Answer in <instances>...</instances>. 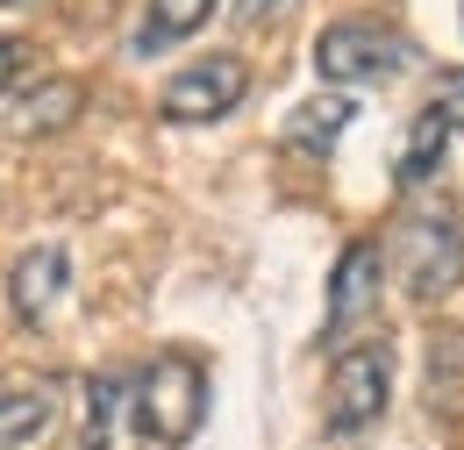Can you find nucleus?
Wrapping results in <instances>:
<instances>
[{
	"mask_svg": "<svg viewBox=\"0 0 464 450\" xmlns=\"http://www.w3.org/2000/svg\"><path fill=\"white\" fill-rule=\"evenodd\" d=\"M386 250V272L401 279V293L414 308H436L464 286V208L450 193H414L393 222V243Z\"/></svg>",
	"mask_w": 464,
	"mask_h": 450,
	"instance_id": "nucleus-1",
	"label": "nucleus"
},
{
	"mask_svg": "<svg viewBox=\"0 0 464 450\" xmlns=\"http://www.w3.org/2000/svg\"><path fill=\"white\" fill-rule=\"evenodd\" d=\"M129 422L136 436L158 450H186L208 422V365L193 350H158L143 379L129 386Z\"/></svg>",
	"mask_w": 464,
	"mask_h": 450,
	"instance_id": "nucleus-2",
	"label": "nucleus"
},
{
	"mask_svg": "<svg viewBox=\"0 0 464 450\" xmlns=\"http://www.w3.org/2000/svg\"><path fill=\"white\" fill-rule=\"evenodd\" d=\"M386 400H393V343L386 337H357L343 343L336 357H329V407H322V429L350 444V436H364L379 415H386Z\"/></svg>",
	"mask_w": 464,
	"mask_h": 450,
	"instance_id": "nucleus-3",
	"label": "nucleus"
},
{
	"mask_svg": "<svg viewBox=\"0 0 464 450\" xmlns=\"http://www.w3.org/2000/svg\"><path fill=\"white\" fill-rule=\"evenodd\" d=\"M407 64H414V44H407L393 22H372V15L329 22L314 36V72L329 86H393Z\"/></svg>",
	"mask_w": 464,
	"mask_h": 450,
	"instance_id": "nucleus-4",
	"label": "nucleus"
},
{
	"mask_svg": "<svg viewBox=\"0 0 464 450\" xmlns=\"http://www.w3.org/2000/svg\"><path fill=\"white\" fill-rule=\"evenodd\" d=\"M243 93H250V64H243L236 51H208V57H193V64H179L172 79L158 86V122L200 129V122L236 114Z\"/></svg>",
	"mask_w": 464,
	"mask_h": 450,
	"instance_id": "nucleus-5",
	"label": "nucleus"
},
{
	"mask_svg": "<svg viewBox=\"0 0 464 450\" xmlns=\"http://www.w3.org/2000/svg\"><path fill=\"white\" fill-rule=\"evenodd\" d=\"M379 279H386V250L372 236H357L336 272H329V308H322V343H343L372 308H379Z\"/></svg>",
	"mask_w": 464,
	"mask_h": 450,
	"instance_id": "nucleus-6",
	"label": "nucleus"
},
{
	"mask_svg": "<svg viewBox=\"0 0 464 450\" xmlns=\"http://www.w3.org/2000/svg\"><path fill=\"white\" fill-rule=\"evenodd\" d=\"M64 286H72L64 250L58 243H29V250L7 265V308H14V322H51V308L64 300Z\"/></svg>",
	"mask_w": 464,
	"mask_h": 450,
	"instance_id": "nucleus-7",
	"label": "nucleus"
},
{
	"mask_svg": "<svg viewBox=\"0 0 464 450\" xmlns=\"http://www.w3.org/2000/svg\"><path fill=\"white\" fill-rule=\"evenodd\" d=\"M208 15H222V0H150L143 22H136V36H129V51L136 57L172 51V44H186V36L208 29Z\"/></svg>",
	"mask_w": 464,
	"mask_h": 450,
	"instance_id": "nucleus-8",
	"label": "nucleus"
},
{
	"mask_svg": "<svg viewBox=\"0 0 464 450\" xmlns=\"http://www.w3.org/2000/svg\"><path fill=\"white\" fill-rule=\"evenodd\" d=\"M450 136H458V129H450L443 114H436V108H421L414 122H407L401 158H393V186H401V193H421V186H429V179L443 171V151H450Z\"/></svg>",
	"mask_w": 464,
	"mask_h": 450,
	"instance_id": "nucleus-9",
	"label": "nucleus"
},
{
	"mask_svg": "<svg viewBox=\"0 0 464 450\" xmlns=\"http://www.w3.org/2000/svg\"><path fill=\"white\" fill-rule=\"evenodd\" d=\"M86 114V86L79 79H36L22 101H14V129L22 136H58Z\"/></svg>",
	"mask_w": 464,
	"mask_h": 450,
	"instance_id": "nucleus-10",
	"label": "nucleus"
},
{
	"mask_svg": "<svg viewBox=\"0 0 464 450\" xmlns=\"http://www.w3.org/2000/svg\"><path fill=\"white\" fill-rule=\"evenodd\" d=\"M58 429V394L51 386H0V450L44 444Z\"/></svg>",
	"mask_w": 464,
	"mask_h": 450,
	"instance_id": "nucleus-11",
	"label": "nucleus"
},
{
	"mask_svg": "<svg viewBox=\"0 0 464 450\" xmlns=\"http://www.w3.org/2000/svg\"><path fill=\"white\" fill-rule=\"evenodd\" d=\"M343 122H357V108H350L343 93H322V101L286 114V143L293 151H336L343 143Z\"/></svg>",
	"mask_w": 464,
	"mask_h": 450,
	"instance_id": "nucleus-12",
	"label": "nucleus"
},
{
	"mask_svg": "<svg viewBox=\"0 0 464 450\" xmlns=\"http://www.w3.org/2000/svg\"><path fill=\"white\" fill-rule=\"evenodd\" d=\"M121 400H129V379H121V372H93V379H86V429H79V450H108L115 444Z\"/></svg>",
	"mask_w": 464,
	"mask_h": 450,
	"instance_id": "nucleus-13",
	"label": "nucleus"
},
{
	"mask_svg": "<svg viewBox=\"0 0 464 450\" xmlns=\"http://www.w3.org/2000/svg\"><path fill=\"white\" fill-rule=\"evenodd\" d=\"M429 108L443 114L450 129H464V64H450V72H436V86H429Z\"/></svg>",
	"mask_w": 464,
	"mask_h": 450,
	"instance_id": "nucleus-14",
	"label": "nucleus"
},
{
	"mask_svg": "<svg viewBox=\"0 0 464 450\" xmlns=\"http://www.w3.org/2000/svg\"><path fill=\"white\" fill-rule=\"evenodd\" d=\"M29 64H36L29 36H0V93H14V86L29 79Z\"/></svg>",
	"mask_w": 464,
	"mask_h": 450,
	"instance_id": "nucleus-15",
	"label": "nucleus"
},
{
	"mask_svg": "<svg viewBox=\"0 0 464 450\" xmlns=\"http://www.w3.org/2000/svg\"><path fill=\"white\" fill-rule=\"evenodd\" d=\"M272 7H279V0H236V15H250V22H257V15H272Z\"/></svg>",
	"mask_w": 464,
	"mask_h": 450,
	"instance_id": "nucleus-16",
	"label": "nucleus"
}]
</instances>
